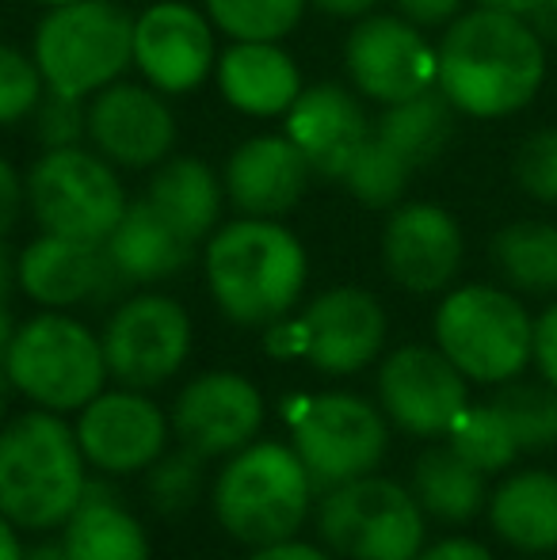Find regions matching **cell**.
<instances>
[{
	"mask_svg": "<svg viewBox=\"0 0 557 560\" xmlns=\"http://www.w3.org/2000/svg\"><path fill=\"white\" fill-rule=\"evenodd\" d=\"M436 84L459 115L508 118L531 104L546 81V43L523 15L466 8L436 46Z\"/></svg>",
	"mask_w": 557,
	"mask_h": 560,
	"instance_id": "6da1fadb",
	"label": "cell"
},
{
	"mask_svg": "<svg viewBox=\"0 0 557 560\" xmlns=\"http://www.w3.org/2000/svg\"><path fill=\"white\" fill-rule=\"evenodd\" d=\"M202 271L214 305L241 328H271L290 317L310 282L305 248L279 218L225 222L202 244Z\"/></svg>",
	"mask_w": 557,
	"mask_h": 560,
	"instance_id": "7a4b0ae2",
	"label": "cell"
},
{
	"mask_svg": "<svg viewBox=\"0 0 557 560\" xmlns=\"http://www.w3.org/2000/svg\"><path fill=\"white\" fill-rule=\"evenodd\" d=\"M89 480V462L66 416L31 408L0 423V515L12 526L61 530Z\"/></svg>",
	"mask_w": 557,
	"mask_h": 560,
	"instance_id": "3957f363",
	"label": "cell"
},
{
	"mask_svg": "<svg viewBox=\"0 0 557 560\" xmlns=\"http://www.w3.org/2000/svg\"><path fill=\"white\" fill-rule=\"evenodd\" d=\"M313 488L302 457L290 443L256 439L225 457L210 488V508L237 546L260 549L302 534L313 515Z\"/></svg>",
	"mask_w": 557,
	"mask_h": 560,
	"instance_id": "277c9868",
	"label": "cell"
},
{
	"mask_svg": "<svg viewBox=\"0 0 557 560\" xmlns=\"http://www.w3.org/2000/svg\"><path fill=\"white\" fill-rule=\"evenodd\" d=\"M4 370L31 408L58 416H77L112 382L104 339L66 310H43L23 320L4 351Z\"/></svg>",
	"mask_w": 557,
	"mask_h": 560,
	"instance_id": "5b68a950",
	"label": "cell"
},
{
	"mask_svg": "<svg viewBox=\"0 0 557 560\" xmlns=\"http://www.w3.org/2000/svg\"><path fill=\"white\" fill-rule=\"evenodd\" d=\"M46 92L92 100L135 66V15L119 0H73L46 8L31 43Z\"/></svg>",
	"mask_w": 557,
	"mask_h": 560,
	"instance_id": "8992f818",
	"label": "cell"
},
{
	"mask_svg": "<svg viewBox=\"0 0 557 560\" xmlns=\"http://www.w3.org/2000/svg\"><path fill=\"white\" fill-rule=\"evenodd\" d=\"M436 347L477 385H504L531 362L535 320L515 294L489 282H469L439 302Z\"/></svg>",
	"mask_w": 557,
	"mask_h": 560,
	"instance_id": "52a82bcc",
	"label": "cell"
},
{
	"mask_svg": "<svg viewBox=\"0 0 557 560\" xmlns=\"http://www.w3.org/2000/svg\"><path fill=\"white\" fill-rule=\"evenodd\" d=\"M313 523L336 560H417L428 534V515L413 488L379 472L321 492Z\"/></svg>",
	"mask_w": 557,
	"mask_h": 560,
	"instance_id": "ba28073f",
	"label": "cell"
},
{
	"mask_svg": "<svg viewBox=\"0 0 557 560\" xmlns=\"http://www.w3.org/2000/svg\"><path fill=\"white\" fill-rule=\"evenodd\" d=\"M127 207L119 168L89 145L43 149L27 172V210L43 233L104 244Z\"/></svg>",
	"mask_w": 557,
	"mask_h": 560,
	"instance_id": "9c48e42d",
	"label": "cell"
},
{
	"mask_svg": "<svg viewBox=\"0 0 557 560\" xmlns=\"http://www.w3.org/2000/svg\"><path fill=\"white\" fill-rule=\"evenodd\" d=\"M290 446L321 495L379 472L390 450V420L379 405L356 393H317L302 397L290 412Z\"/></svg>",
	"mask_w": 557,
	"mask_h": 560,
	"instance_id": "30bf717a",
	"label": "cell"
},
{
	"mask_svg": "<svg viewBox=\"0 0 557 560\" xmlns=\"http://www.w3.org/2000/svg\"><path fill=\"white\" fill-rule=\"evenodd\" d=\"M390 317L382 302L363 287H333L317 294L298 320L268 328V347L282 359L302 354L317 374L351 377L382 354Z\"/></svg>",
	"mask_w": 557,
	"mask_h": 560,
	"instance_id": "8fae6325",
	"label": "cell"
},
{
	"mask_svg": "<svg viewBox=\"0 0 557 560\" xmlns=\"http://www.w3.org/2000/svg\"><path fill=\"white\" fill-rule=\"evenodd\" d=\"M100 339L112 382L149 393L184 370L195 328L176 298L141 290L115 305Z\"/></svg>",
	"mask_w": 557,
	"mask_h": 560,
	"instance_id": "7c38bea8",
	"label": "cell"
},
{
	"mask_svg": "<svg viewBox=\"0 0 557 560\" xmlns=\"http://www.w3.org/2000/svg\"><path fill=\"white\" fill-rule=\"evenodd\" d=\"M344 69L359 96L394 107L436 89L439 58L423 27L397 12H371L344 38Z\"/></svg>",
	"mask_w": 557,
	"mask_h": 560,
	"instance_id": "4fadbf2b",
	"label": "cell"
},
{
	"mask_svg": "<svg viewBox=\"0 0 557 560\" xmlns=\"http://www.w3.org/2000/svg\"><path fill=\"white\" fill-rule=\"evenodd\" d=\"M379 408L405 435L439 439L469 408V382L439 347L405 343L379 366Z\"/></svg>",
	"mask_w": 557,
	"mask_h": 560,
	"instance_id": "5bb4252c",
	"label": "cell"
},
{
	"mask_svg": "<svg viewBox=\"0 0 557 560\" xmlns=\"http://www.w3.org/2000/svg\"><path fill=\"white\" fill-rule=\"evenodd\" d=\"M77 443L89 469L104 477H138L169 450L172 416L141 389H104L77 412Z\"/></svg>",
	"mask_w": 557,
	"mask_h": 560,
	"instance_id": "9a60e30c",
	"label": "cell"
},
{
	"mask_svg": "<svg viewBox=\"0 0 557 560\" xmlns=\"http://www.w3.org/2000/svg\"><path fill=\"white\" fill-rule=\"evenodd\" d=\"M214 23L207 8L184 0H156L135 15V69L164 96L195 92L218 66Z\"/></svg>",
	"mask_w": 557,
	"mask_h": 560,
	"instance_id": "2e32d148",
	"label": "cell"
},
{
	"mask_svg": "<svg viewBox=\"0 0 557 560\" xmlns=\"http://www.w3.org/2000/svg\"><path fill=\"white\" fill-rule=\"evenodd\" d=\"M264 393L237 370H207L179 389L172 405V435L207 462L230 457L256 443L264 428Z\"/></svg>",
	"mask_w": 557,
	"mask_h": 560,
	"instance_id": "e0dca14e",
	"label": "cell"
},
{
	"mask_svg": "<svg viewBox=\"0 0 557 560\" xmlns=\"http://www.w3.org/2000/svg\"><path fill=\"white\" fill-rule=\"evenodd\" d=\"M89 141L127 172H153L176 153V115L169 96L149 84L115 81L89 100Z\"/></svg>",
	"mask_w": 557,
	"mask_h": 560,
	"instance_id": "ac0fdd59",
	"label": "cell"
},
{
	"mask_svg": "<svg viewBox=\"0 0 557 560\" xmlns=\"http://www.w3.org/2000/svg\"><path fill=\"white\" fill-rule=\"evenodd\" d=\"M462 229L436 202H397L382 225V267L409 294H443L462 267Z\"/></svg>",
	"mask_w": 557,
	"mask_h": 560,
	"instance_id": "d6986e66",
	"label": "cell"
},
{
	"mask_svg": "<svg viewBox=\"0 0 557 560\" xmlns=\"http://www.w3.org/2000/svg\"><path fill=\"white\" fill-rule=\"evenodd\" d=\"M15 287L43 310L107 302V298H119L127 290L115 275L104 244L69 241V236L54 233H38L15 256Z\"/></svg>",
	"mask_w": 557,
	"mask_h": 560,
	"instance_id": "ffe728a7",
	"label": "cell"
},
{
	"mask_svg": "<svg viewBox=\"0 0 557 560\" xmlns=\"http://www.w3.org/2000/svg\"><path fill=\"white\" fill-rule=\"evenodd\" d=\"M287 118V138L305 156L313 176L321 179H344L348 164L367 145L374 122L367 115L363 100L356 89L321 81L302 89V96L290 104Z\"/></svg>",
	"mask_w": 557,
	"mask_h": 560,
	"instance_id": "44dd1931",
	"label": "cell"
},
{
	"mask_svg": "<svg viewBox=\"0 0 557 560\" xmlns=\"http://www.w3.org/2000/svg\"><path fill=\"white\" fill-rule=\"evenodd\" d=\"M310 164L287 133H256L225 161V202L245 218H287L310 191Z\"/></svg>",
	"mask_w": 557,
	"mask_h": 560,
	"instance_id": "7402d4cb",
	"label": "cell"
},
{
	"mask_svg": "<svg viewBox=\"0 0 557 560\" xmlns=\"http://www.w3.org/2000/svg\"><path fill=\"white\" fill-rule=\"evenodd\" d=\"M214 81L233 112L248 118L287 115L302 96V69L279 43H233L218 58Z\"/></svg>",
	"mask_w": 557,
	"mask_h": 560,
	"instance_id": "603a6c76",
	"label": "cell"
},
{
	"mask_svg": "<svg viewBox=\"0 0 557 560\" xmlns=\"http://www.w3.org/2000/svg\"><path fill=\"white\" fill-rule=\"evenodd\" d=\"M146 202L176 229L184 241L202 248V244L210 241V233L222 225L225 187H222V176H218L202 156L172 153L169 161L156 164L153 176H149Z\"/></svg>",
	"mask_w": 557,
	"mask_h": 560,
	"instance_id": "cb8c5ba5",
	"label": "cell"
},
{
	"mask_svg": "<svg viewBox=\"0 0 557 560\" xmlns=\"http://www.w3.org/2000/svg\"><path fill=\"white\" fill-rule=\"evenodd\" d=\"M104 252L127 290L169 282L172 275H179L195 259V244L184 241L176 229L164 222L146 202V195L127 207L115 233L104 241Z\"/></svg>",
	"mask_w": 557,
	"mask_h": 560,
	"instance_id": "d4e9b609",
	"label": "cell"
},
{
	"mask_svg": "<svg viewBox=\"0 0 557 560\" xmlns=\"http://www.w3.org/2000/svg\"><path fill=\"white\" fill-rule=\"evenodd\" d=\"M61 546L69 560H153L146 523L107 480H89L84 500L61 526Z\"/></svg>",
	"mask_w": 557,
	"mask_h": 560,
	"instance_id": "484cf974",
	"label": "cell"
},
{
	"mask_svg": "<svg viewBox=\"0 0 557 560\" xmlns=\"http://www.w3.org/2000/svg\"><path fill=\"white\" fill-rule=\"evenodd\" d=\"M489 526L504 546L520 553H554L557 549V477L546 469H523L500 480L485 503Z\"/></svg>",
	"mask_w": 557,
	"mask_h": 560,
	"instance_id": "4316f807",
	"label": "cell"
},
{
	"mask_svg": "<svg viewBox=\"0 0 557 560\" xmlns=\"http://www.w3.org/2000/svg\"><path fill=\"white\" fill-rule=\"evenodd\" d=\"M413 495L423 508V515L439 523H469L489 503L485 472L474 469L466 457H459L451 446H428L413 465Z\"/></svg>",
	"mask_w": 557,
	"mask_h": 560,
	"instance_id": "83f0119b",
	"label": "cell"
},
{
	"mask_svg": "<svg viewBox=\"0 0 557 560\" xmlns=\"http://www.w3.org/2000/svg\"><path fill=\"white\" fill-rule=\"evenodd\" d=\"M454 115L459 112L436 84V89L420 92V96L405 100V104L386 107L379 115V122H374V138H382L413 172H420L431 161H439L443 149L451 145Z\"/></svg>",
	"mask_w": 557,
	"mask_h": 560,
	"instance_id": "f1b7e54d",
	"label": "cell"
},
{
	"mask_svg": "<svg viewBox=\"0 0 557 560\" xmlns=\"http://www.w3.org/2000/svg\"><path fill=\"white\" fill-rule=\"evenodd\" d=\"M492 264L520 294H557V225L512 222L492 236Z\"/></svg>",
	"mask_w": 557,
	"mask_h": 560,
	"instance_id": "f546056e",
	"label": "cell"
},
{
	"mask_svg": "<svg viewBox=\"0 0 557 560\" xmlns=\"http://www.w3.org/2000/svg\"><path fill=\"white\" fill-rule=\"evenodd\" d=\"M218 35L233 43H282L302 23L310 0H202Z\"/></svg>",
	"mask_w": 557,
	"mask_h": 560,
	"instance_id": "4dcf8cb0",
	"label": "cell"
},
{
	"mask_svg": "<svg viewBox=\"0 0 557 560\" xmlns=\"http://www.w3.org/2000/svg\"><path fill=\"white\" fill-rule=\"evenodd\" d=\"M417 172L394 153L382 138H367V145L356 153V161L348 164L340 184L348 187V195L367 210H394L409 191V179Z\"/></svg>",
	"mask_w": 557,
	"mask_h": 560,
	"instance_id": "1f68e13d",
	"label": "cell"
},
{
	"mask_svg": "<svg viewBox=\"0 0 557 560\" xmlns=\"http://www.w3.org/2000/svg\"><path fill=\"white\" fill-rule=\"evenodd\" d=\"M446 446L459 457H466L474 469H481L485 477L504 472L520 457V443H515L512 428H508V420L492 400L489 405H469L459 416V423L446 431Z\"/></svg>",
	"mask_w": 557,
	"mask_h": 560,
	"instance_id": "d6a6232c",
	"label": "cell"
},
{
	"mask_svg": "<svg viewBox=\"0 0 557 560\" xmlns=\"http://www.w3.org/2000/svg\"><path fill=\"white\" fill-rule=\"evenodd\" d=\"M492 405L508 420L520 450L557 446V389L546 377L543 382H520V377H512V382L500 385Z\"/></svg>",
	"mask_w": 557,
	"mask_h": 560,
	"instance_id": "836d02e7",
	"label": "cell"
},
{
	"mask_svg": "<svg viewBox=\"0 0 557 560\" xmlns=\"http://www.w3.org/2000/svg\"><path fill=\"white\" fill-rule=\"evenodd\" d=\"M141 477H146V500L161 515H184L207 488V457L179 443V450H164Z\"/></svg>",
	"mask_w": 557,
	"mask_h": 560,
	"instance_id": "e575fe53",
	"label": "cell"
},
{
	"mask_svg": "<svg viewBox=\"0 0 557 560\" xmlns=\"http://www.w3.org/2000/svg\"><path fill=\"white\" fill-rule=\"evenodd\" d=\"M46 96V81L35 58L20 46L0 43V126H15L35 115L38 100Z\"/></svg>",
	"mask_w": 557,
	"mask_h": 560,
	"instance_id": "d590c367",
	"label": "cell"
},
{
	"mask_svg": "<svg viewBox=\"0 0 557 560\" xmlns=\"http://www.w3.org/2000/svg\"><path fill=\"white\" fill-rule=\"evenodd\" d=\"M512 172L531 199L557 207V126H543L520 141Z\"/></svg>",
	"mask_w": 557,
	"mask_h": 560,
	"instance_id": "8d00e7d4",
	"label": "cell"
},
{
	"mask_svg": "<svg viewBox=\"0 0 557 560\" xmlns=\"http://www.w3.org/2000/svg\"><path fill=\"white\" fill-rule=\"evenodd\" d=\"M31 118H35V138L43 149L84 145V138H89V100L46 92Z\"/></svg>",
	"mask_w": 557,
	"mask_h": 560,
	"instance_id": "74e56055",
	"label": "cell"
},
{
	"mask_svg": "<svg viewBox=\"0 0 557 560\" xmlns=\"http://www.w3.org/2000/svg\"><path fill=\"white\" fill-rule=\"evenodd\" d=\"M23 207H27V179L8 156H0V236H8L20 225Z\"/></svg>",
	"mask_w": 557,
	"mask_h": 560,
	"instance_id": "f35d334b",
	"label": "cell"
},
{
	"mask_svg": "<svg viewBox=\"0 0 557 560\" xmlns=\"http://www.w3.org/2000/svg\"><path fill=\"white\" fill-rule=\"evenodd\" d=\"M531 359L538 374L557 389V302L535 317V339H531Z\"/></svg>",
	"mask_w": 557,
	"mask_h": 560,
	"instance_id": "ab89813d",
	"label": "cell"
},
{
	"mask_svg": "<svg viewBox=\"0 0 557 560\" xmlns=\"http://www.w3.org/2000/svg\"><path fill=\"white\" fill-rule=\"evenodd\" d=\"M394 8L409 23L431 31V27H446L454 15L466 12V0H394Z\"/></svg>",
	"mask_w": 557,
	"mask_h": 560,
	"instance_id": "60d3db41",
	"label": "cell"
},
{
	"mask_svg": "<svg viewBox=\"0 0 557 560\" xmlns=\"http://www.w3.org/2000/svg\"><path fill=\"white\" fill-rule=\"evenodd\" d=\"M417 560H492V553L474 538H439L423 546Z\"/></svg>",
	"mask_w": 557,
	"mask_h": 560,
	"instance_id": "b9f144b4",
	"label": "cell"
},
{
	"mask_svg": "<svg viewBox=\"0 0 557 560\" xmlns=\"http://www.w3.org/2000/svg\"><path fill=\"white\" fill-rule=\"evenodd\" d=\"M245 560H336L325 546H313V541L290 538V541H276V546H260L253 549Z\"/></svg>",
	"mask_w": 557,
	"mask_h": 560,
	"instance_id": "7bdbcfd3",
	"label": "cell"
},
{
	"mask_svg": "<svg viewBox=\"0 0 557 560\" xmlns=\"http://www.w3.org/2000/svg\"><path fill=\"white\" fill-rule=\"evenodd\" d=\"M382 0H310L313 12L321 15H333V20H363V15H371L374 8H379Z\"/></svg>",
	"mask_w": 557,
	"mask_h": 560,
	"instance_id": "ee69618b",
	"label": "cell"
},
{
	"mask_svg": "<svg viewBox=\"0 0 557 560\" xmlns=\"http://www.w3.org/2000/svg\"><path fill=\"white\" fill-rule=\"evenodd\" d=\"M527 23L538 31L546 46H557V0H535L527 12Z\"/></svg>",
	"mask_w": 557,
	"mask_h": 560,
	"instance_id": "f6af8a7d",
	"label": "cell"
},
{
	"mask_svg": "<svg viewBox=\"0 0 557 560\" xmlns=\"http://www.w3.org/2000/svg\"><path fill=\"white\" fill-rule=\"evenodd\" d=\"M0 560H23L20 526H12L4 515H0Z\"/></svg>",
	"mask_w": 557,
	"mask_h": 560,
	"instance_id": "bcb514c9",
	"label": "cell"
},
{
	"mask_svg": "<svg viewBox=\"0 0 557 560\" xmlns=\"http://www.w3.org/2000/svg\"><path fill=\"white\" fill-rule=\"evenodd\" d=\"M12 287H15V256L8 252L4 236H0V302H8Z\"/></svg>",
	"mask_w": 557,
	"mask_h": 560,
	"instance_id": "7dc6e473",
	"label": "cell"
},
{
	"mask_svg": "<svg viewBox=\"0 0 557 560\" xmlns=\"http://www.w3.org/2000/svg\"><path fill=\"white\" fill-rule=\"evenodd\" d=\"M23 560H69L66 546H61V538L54 541H35V546L23 549Z\"/></svg>",
	"mask_w": 557,
	"mask_h": 560,
	"instance_id": "c3c4849f",
	"label": "cell"
},
{
	"mask_svg": "<svg viewBox=\"0 0 557 560\" xmlns=\"http://www.w3.org/2000/svg\"><path fill=\"white\" fill-rule=\"evenodd\" d=\"M15 328H20V320H15V313L8 310V302H0V359H4L8 343H12Z\"/></svg>",
	"mask_w": 557,
	"mask_h": 560,
	"instance_id": "681fc988",
	"label": "cell"
},
{
	"mask_svg": "<svg viewBox=\"0 0 557 560\" xmlns=\"http://www.w3.org/2000/svg\"><path fill=\"white\" fill-rule=\"evenodd\" d=\"M474 4L497 8V12H512V15H523V20H527V12H531V4H535V0H474Z\"/></svg>",
	"mask_w": 557,
	"mask_h": 560,
	"instance_id": "f907efd6",
	"label": "cell"
},
{
	"mask_svg": "<svg viewBox=\"0 0 557 560\" xmlns=\"http://www.w3.org/2000/svg\"><path fill=\"white\" fill-rule=\"evenodd\" d=\"M12 382H8V370H4V359H0V423L8 420V397H12Z\"/></svg>",
	"mask_w": 557,
	"mask_h": 560,
	"instance_id": "816d5d0a",
	"label": "cell"
},
{
	"mask_svg": "<svg viewBox=\"0 0 557 560\" xmlns=\"http://www.w3.org/2000/svg\"><path fill=\"white\" fill-rule=\"evenodd\" d=\"M35 4H43V8H58V4H73V0H35Z\"/></svg>",
	"mask_w": 557,
	"mask_h": 560,
	"instance_id": "f5cc1de1",
	"label": "cell"
}]
</instances>
